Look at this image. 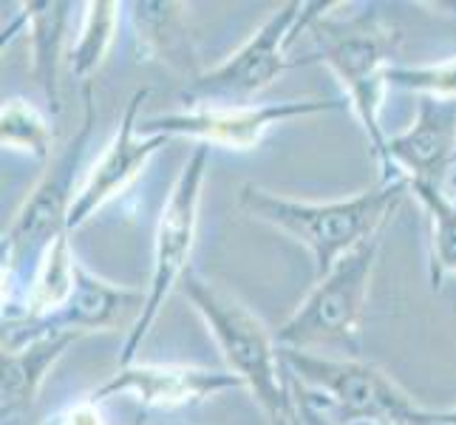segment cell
Returning a JSON list of instances; mask_svg holds the SVG:
<instances>
[{
	"instance_id": "1",
	"label": "cell",
	"mask_w": 456,
	"mask_h": 425,
	"mask_svg": "<svg viewBox=\"0 0 456 425\" xmlns=\"http://www.w3.org/2000/svg\"><path fill=\"white\" fill-rule=\"evenodd\" d=\"M94 119H97V108H94V88L88 83L83 86L80 131L71 136L66 148L52 156L49 170L28 193L23 208L14 213V222L4 235V253H0V261H4V326L20 321L28 292L35 287L49 249L62 235H71L69 218L74 199L80 193L77 179H80V168L88 153Z\"/></svg>"
},
{
	"instance_id": "2",
	"label": "cell",
	"mask_w": 456,
	"mask_h": 425,
	"mask_svg": "<svg viewBox=\"0 0 456 425\" xmlns=\"http://www.w3.org/2000/svg\"><path fill=\"white\" fill-rule=\"evenodd\" d=\"M338 6L340 4H329L309 23L306 31L314 37V54L297 57L295 66L323 62L335 71L346 97H349L352 111L369 136L374 159L380 162V182H397L403 176L388 162V136L380 125V105L383 91L388 88L386 71L391 69V57H395L403 35L400 29L391 26L380 6H366L346 20L332 14Z\"/></svg>"
},
{
	"instance_id": "3",
	"label": "cell",
	"mask_w": 456,
	"mask_h": 425,
	"mask_svg": "<svg viewBox=\"0 0 456 425\" xmlns=\"http://www.w3.org/2000/svg\"><path fill=\"white\" fill-rule=\"evenodd\" d=\"M408 191H411L408 179H397L380 182L374 191L321 204L275 196L258 184H241L239 204L247 216L304 244L314 261V281H321L343 256L386 230L391 213Z\"/></svg>"
},
{
	"instance_id": "4",
	"label": "cell",
	"mask_w": 456,
	"mask_h": 425,
	"mask_svg": "<svg viewBox=\"0 0 456 425\" xmlns=\"http://www.w3.org/2000/svg\"><path fill=\"white\" fill-rule=\"evenodd\" d=\"M179 290L201 315L204 326L210 329L227 360V369L253 391L270 422L292 414L295 403L289 380L281 374L284 360H281L275 335H270L258 315L222 283L193 270H187Z\"/></svg>"
},
{
	"instance_id": "5",
	"label": "cell",
	"mask_w": 456,
	"mask_h": 425,
	"mask_svg": "<svg viewBox=\"0 0 456 425\" xmlns=\"http://www.w3.org/2000/svg\"><path fill=\"white\" fill-rule=\"evenodd\" d=\"M287 377L332 417L335 425L395 422L414 425L422 405L386 374L360 357H326L304 349H278Z\"/></svg>"
},
{
	"instance_id": "6",
	"label": "cell",
	"mask_w": 456,
	"mask_h": 425,
	"mask_svg": "<svg viewBox=\"0 0 456 425\" xmlns=\"http://www.w3.org/2000/svg\"><path fill=\"white\" fill-rule=\"evenodd\" d=\"M380 244L383 233L343 256L321 281H314L306 301L275 332L278 349L312 352L318 346H338L346 349V357H360V321Z\"/></svg>"
},
{
	"instance_id": "7",
	"label": "cell",
	"mask_w": 456,
	"mask_h": 425,
	"mask_svg": "<svg viewBox=\"0 0 456 425\" xmlns=\"http://www.w3.org/2000/svg\"><path fill=\"white\" fill-rule=\"evenodd\" d=\"M326 6L329 4H321V0L318 4L292 0V4H284L278 12H273L239 52L179 91V100L187 105V111L191 108L249 105L256 94L273 86L278 74L292 66V60L287 57L289 45Z\"/></svg>"
},
{
	"instance_id": "8",
	"label": "cell",
	"mask_w": 456,
	"mask_h": 425,
	"mask_svg": "<svg viewBox=\"0 0 456 425\" xmlns=\"http://www.w3.org/2000/svg\"><path fill=\"white\" fill-rule=\"evenodd\" d=\"M210 148L196 145V151L187 156V162L179 173L176 184L159 213V225L153 235V266L151 281L145 290V309L139 321L128 329V338L122 343L119 366H131L142 343L151 332V326L159 318V312L167 301V295L182 283V278L191 270V256L199 230V204H201V184L208 173Z\"/></svg>"
},
{
	"instance_id": "9",
	"label": "cell",
	"mask_w": 456,
	"mask_h": 425,
	"mask_svg": "<svg viewBox=\"0 0 456 425\" xmlns=\"http://www.w3.org/2000/svg\"><path fill=\"white\" fill-rule=\"evenodd\" d=\"M343 102L332 100H284L270 105H235V108H191L184 114H165L139 119L142 136H187L208 148L256 151L273 125L297 117L340 111Z\"/></svg>"
},
{
	"instance_id": "10",
	"label": "cell",
	"mask_w": 456,
	"mask_h": 425,
	"mask_svg": "<svg viewBox=\"0 0 456 425\" xmlns=\"http://www.w3.org/2000/svg\"><path fill=\"white\" fill-rule=\"evenodd\" d=\"M142 309H145V292L105 281L77 261L74 290L69 295V301L52 315H45L43 321L4 326V349H18V346L28 340L54 332L88 335V332H111V329L125 323L134 326Z\"/></svg>"
},
{
	"instance_id": "11",
	"label": "cell",
	"mask_w": 456,
	"mask_h": 425,
	"mask_svg": "<svg viewBox=\"0 0 456 425\" xmlns=\"http://www.w3.org/2000/svg\"><path fill=\"white\" fill-rule=\"evenodd\" d=\"M244 386L230 369L184 366V364H131L119 366L117 374L94 391V400L131 397L139 412H182L199 403H208L222 391Z\"/></svg>"
},
{
	"instance_id": "12",
	"label": "cell",
	"mask_w": 456,
	"mask_h": 425,
	"mask_svg": "<svg viewBox=\"0 0 456 425\" xmlns=\"http://www.w3.org/2000/svg\"><path fill=\"white\" fill-rule=\"evenodd\" d=\"M148 97L151 91L142 88L128 100V108H125V114L119 119L114 139L102 148L100 159L91 165L86 182L80 184V193L74 199L71 218H69V233L80 230L91 216H97L100 208L117 199L145 170L151 156L159 148H165L167 136L139 134V111H142Z\"/></svg>"
},
{
	"instance_id": "13",
	"label": "cell",
	"mask_w": 456,
	"mask_h": 425,
	"mask_svg": "<svg viewBox=\"0 0 456 425\" xmlns=\"http://www.w3.org/2000/svg\"><path fill=\"white\" fill-rule=\"evenodd\" d=\"M453 156H456V100L419 97L414 125L388 139L391 168L408 182L439 184Z\"/></svg>"
},
{
	"instance_id": "14",
	"label": "cell",
	"mask_w": 456,
	"mask_h": 425,
	"mask_svg": "<svg viewBox=\"0 0 456 425\" xmlns=\"http://www.w3.org/2000/svg\"><path fill=\"white\" fill-rule=\"evenodd\" d=\"M136 35L139 60L156 62L173 74L184 77V86L201 77V60L187 6L176 0H134L125 4Z\"/></svg>"
},
{
	"instance_id": "15",
	"label": "cell",
	"mask_w": 456,
	"mask_h": 425,
	"mask_svg": "<svg viewBox=\"0 0 456 425\" xmlns=\"http://www.w3.org/2000/svg\"><path fill=\"white\" fill-rule=\"evenodd\" d=\"M80 338L83 335L74 332H54L28 340L18 349H4V360H0V374H4L0 377V414H4V422H14L35 405V397L49 372L66 355L69 346H74Z\"/></svg>"
},
{
	"instance_id": "16",
	"label": "cell",
	"mask_w": 456,
	"mask_h": 425,
	"mask_svg": "<svg viewBox=\"0 0 456 425\" xmlns=\"http://www.w3.org/2000/svg\"><path fill=\"white\" fill-rule=\"evenodd\" d=\"M71 9L74 4H60V0H28L20 12L31 43V74L49 102L52 117L60 114V62L66 49Z\"/></svg>"
},
{
	"instance_id": "17",
	"label": "cell",
	"mask_w": 456,
	"mask_h": 425,
	"mask_svg": "<svg viewBox=\"0 0 456 425\" xmlns=\"http://www.w3.org/2000/svg\"><path fill=\"white\" fill-rule=\"evenodd\" d=\"M125 6L114 0H94L86 4V20L80 29V37L69 52V71L74 80L83 86L91 83V77L102 69V62L114 45V35L119 26V12Z\"/></svg>"
},
{
	"instance_id": "18",
	"label": "cell",
	"mask_w": 456,
	"mask_h": 425,
	"mask_svg": "<svg viewBox=\"0 0 456 425\" xmlns=\"http://www.w3.org/2000/svg\"><path fill=\"white\" fill-rule=\"evenodd\" d=\"M411 193L431 216V283L443 287L445 275L456 273V199L443 184L408 182Z\"/></svg>"
},
{
	"instance_id": "19",
	"label": "cell",
	"mask_w": 456,
	"mask_h": 425,
	"mask_svg": "<svg viewBox=\"0 0 456 425\" xmlns=\"http://www.w3.org/2000/svg\"><path fill=\"white\" fill-rule=\"evenodd\" d=\"M0 139H4V148L45 162L54 145V125L28 100H6L0 108Z\"/></svg>"
},
{
	"instance_id": "20",
	"label": "cell",
	"mask_w": 456,
	"mask_h": 425,
	"mask_svg": "<svg viewBox=\"0 0 456 425\" xmlns=\"http://www.w3.org/2000/svg\"><path fill=\"white\" fill-rule=\"evenodd\" d=\"M388 88L414 91L419 97L456 100V57L426 62V66H391L386 71Z\"/></svg>"
},
{
	"instance_id": "21",
	"label": "cell",
	"mask_w": 456,
	"mask_h": 425,
	"mask_svg": "<svg viewBox=\"0 0 456 425\" xmlns=\"http://www.w3.org/2000/svg\"><path fill=\"white\" fill-rule=\"evenodd\" d=\"M43 425H111V422L102 414V403L88 395L66 408H60L57 414L45 417Z\"/></svg>"
},
{
	"instance_id": "22",
	"label": "cell",
	"mask_w": 456,
	"mask_h": 425,
	"mask_svg": "<svg viewBox=\"0 0 456 425\" xmlns=\"http://www.w3.org/2000/svg\"><path fill=\"white\" fill-rule=\"evenodd\" d=\"M414 425H456V408H443V412L422 408Z\"/></svg>"
},
{
	"instance_id": "23",
	"label": "cell",
	"mask_w": 456,
	"mask_h": 425,
	"mask_svg": "<svg viewBox=\"0 0 456 425\" xmlns=\"http://www.w3.org/2000/svg\"><path fill=\"white\" fill-rule=\"evenodd\" d=\"M270 425H295V412L287 414V417H281V420H275V422H270Z\"/></svg>"
},
{
	"instance_id": "24",
	"label": "cell",
	"mask_w": 456,
	"mask_h": 425,
	"mask_svg": "<svg viewBox=\"0 0 456 425\" xmlns=\"http://www.w3.org/2000/svg\"><path fill=\"white\" fill-rule=\"evenodd\" d=\"M352 425H395V422H352Z\"/></svg>"
},
{
	"instance_id": "25",
	"label": "cell",
	"mask_w": 456,
	"mask_h": 425,
	"mask_svg": "<svg viewBox=\"0 0 456 425\" xmlns=\"http://www.w3.org/2000/svg\"><path fill=\"white\" fill-rule=\"evenodd\" d=\"M139 425H170V422H151V420H145V422H142V420H139Z\"/></svg>"
},
{
	"instance_id": "26",
	"label": "cell",
	"mask_w": 456,
	"mask_h": 425,
	"mask_svg": "<svg viewBox=\"0 0 456 425\" xmlns=\"http://www.w3.org/2000/svg\"><path fill=\"white\" fill-rule=\"evenodd\" d=\"M448 193H451V196H453V199H456V184H453V191H448Z\"/></svg>"
}]
</instances>
